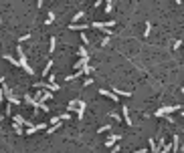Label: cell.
<instances>
[{"label":"cell","mask_w":184,"mask_h":153,"mask_svg":"<svg viewBox=\"0 0 184 153\" xmlns=\"http://www.w3.org/2000/svg\"><path fill=\"white\" fill-rule=\"evenodd\" d=\"M81 71H83V75H93V73H95V69H93L91 65H83Z\"/></svg>","instance_id":"15"},{"label":"cell","mask_w":184,"mask_h":153,"mask_svg":"<svg viewBox=\"0 0 184 153\" xmlns=\"http://www.w3.org/2000/svg\"><path fill=\"white\" fill-rule=\"evenodd\" d=\"M122 119H124V123H126V125H132V119H130V109H128L126 105L122 107Z\"/></svg>","instance_id":"10"},{"label":"cell","mask_w":184,"mask_h":153,"mask_svg":"<svg viewBox=\"0 0 184 153\" xmlns=\"http://www.w3.org/2000/svg\"><path fill=\"white\" fill-rule=\"evenodd\" d=\"M93 28H97V30H101V28H111V26H115V20H107V22H91Z\"/></svg>","instance_id":"4"},{"label":"cell","mask_w":184,"mask_h":153,"mask_svg":"<svg viewBox=\"0 0 184 153\" xmlns=\"http://www.w3.org/2000/svg\"><path fill=\"white\" fill-rule=\"evenodd\" d=\"M109 117H111L113 121H117V123H122V121H124V119H122V115L115 113V111H111V113H109Z\"/></svg>","instance_id":"20"},{"label":"cell","mask_w":184,"mask_h":153,"mask_svg":"<svg viewBox=\"0 0 184 153\" xmlns=\"http://www.w3.org/2000/svg\"><path fill=\"white\" fill-rule=\"evenodd\" d=\"M59 119H61V121H69V119H71V113H69V111H67V113L59 115Z\"/></svg>","instance_id":"27"},{"label":"cell","mask_w":184,"mask_h":153,"mask_svg":"<svg viewBox=\"0 0 184 153\" xmlns=\"http://www.w3.org/2000/svg\"><path fill=\"white\" fill-rule=\"evenodd\" d=\"M117 141H122V135H115V133H111V135H109V137H107L103 143H105V147L109 149V147H111L113 143H117Z\"/></svg>","instance_id":"7"},{"label":"cell","mask_w":184,"mask_h":153,"mask_svg":"<svg viewBox=\"0 0 184 153\" xmlns=\"http://www.w3.org/2000/svg\"><path fill=\"white\" fill-rule=\"evenodd\" d=\"M83 18H85V12H83V10H79V12L73 16V22H79V20H83Z\"/></svg>","instance_id":"18"},{"label":"cell","mask_w":184,"mask_h":153,"mask_svg":"<svg viewBox=\"0 0 184 153\" xmlns=\"http://www.w3.org/2000/svg\"><path fill=\"white\" fill-rule=\"evenodd\" d=\"M156 145H158V143H156L154 139H150V149H152V151H156Z\"/></svg>","instance_id":"32"},{"label":"cell","mask_w":184,"mask_h":153,"mask_svg":"<svg viewBox=\"0 0 184 153\" xmlns=\"http://www.w3.org/2000/svg\"><path fill=\"white\" fill-rule=\"evenodd\" d=\"M53 20H55V12H49V14H47V18H45V24L49 26V24H51Z\"/></svg>","instance_id":"21"},{"label":"cell","mask_w":184,"mask_h":153,"mask_svg":"<svg viewBox=\"0 0 184 153\" xmlns=\"http://www.w3.org/2000/svg\"><path fill=\"white\" fill-rule=\"evenodd\" d=\"M55 46H57V37H51V46H49V52H55Z\"/></svg>","instance_id":"22"},{"label":"cell","mask_w":184,"mask_h":153,"mask_svg":"<svg viewBox=\"0 0 184 153\" xmlns=\"http://www.w3.org/2000/svg\"><path fill=\"white\" fill-rule=\"evenodd\" d=\"M51 69H53V61H47L45 69H43V76H47L49 73H51Z\"/></svg>","instance_id":"17"},{"label":"cell","mask_w":184,"mask_h":153,"mask_svg":"<svg viewBox=\"0 0 184 153\" xmlns=\"http://www.w3.org/2000/svg\"><path fill=\"white\" fill-rule=\"evenodd\" d=\"M99 95H101V97H107L109 101H115V103L119 101V97H117V95H115L113 91H105V89H99Z\"/></svg>","instance_id":"6"},{"label":"cell","mask_w":184,"mask_h":153,"mask_svg":"<svg viewBox=\"0 0 184 153\" xmlns=\"http://www.w3.org/2000/svg\"><path fill=\"white\" fill-rule=\"evenodd\" d=\"M37 87H41V89H47V91H59V83H49V81H37L35 85H33V89H37Z\"/></svg>","instance_id":"3"},{"label":"cell","mask_w":184,"mask_h":153,"mask_svg":"<svg viewBox=\"0 0 184 153\" xmlns=\"http://www.w3.org/2000/svg\"><path fill=\"white\" fill-rule=\"evenodd\" d=\"M109 129H111V125H101V127L97 129V133H107Z\"/></svg>","instance_id":"25"},{"label":"cell","mask_w":184,"mask_h":153,"mask_svg":"<svg viewBox=\"0 0 184 153\" xmlns=\"http://www.w3.org/2000/svg\"><path fill=\"white\" fill-rule=\"evenodd\" d=\"M77 54H79V57H89V52H87V48H85V46H79Z\"/></svg>","instance_id":"23"},{"label":"cell","mask_w":184,"mask_h":153,"mask_svg":"<svg viewBox=\"0 0 184 153\" xmlns=\"http://www.w3.org/2000/svg\"><path fill=\"white\" fill-rule=\"evenodd\" d=\"M156 117H164V115H166V111H164V107H160V109H158V111H156Z\"/></svg>","instance_id":"29"},{"label":"cell","mask_w":184,"mask_h":153,"mask_svg":"<svg viewBox=\"0 0 184 153\" xmlns=\"http://www.w3.org/2000/svg\"><path fill=\"white\" fill-rule=\"evenodd\" d=\"M12 129H14V133H16V135H22V127H20L18 123H14V125H12Z\"/></svg>","instance_id":"26"},{"label":"cell","mask_w":184,"mask_h":153,"mask_svg":"<svg viewBox=\"0 0 184 153\" xmlns=\"http://www.w3.org/2000/svg\"><path fill=\"white\" fill-rule=\"evenodd\" d=\"M89 28V24H79V22H71L69 24V30H79V32H83V30H87Z\"/></svg>","instance_id":"8"},{"label":"cell","mask_w":184,"mask_h":153,"mask_svg":"<svg viewBox=\"0 0 184 153\" xmlns=\"http://www.w3.org/2000/svg\"><path fill=\"white\" fill-rule=\"evenodd\" d=\"M113 93H115L117 97H132V93H130V91H122V89H117V87L113 89Z\"/></svg>","instance_id":"12"},{"label":"cell","mask_w":184,"mask_h":153,"mask_svg":"<svg viewBox=\"0 0 184 153\" xmlns=\"http://www.w3.org/2000/svg\"><path fill=\"white\" fill-rule=\"evenodd\" d=\"M150 32H152V24H150V22H146V28H144V37L148 38V37H150Z\"/></svg>","instance_id":"24"},{"label":"cell","mask_w":184,"mask_h":153,"mask_svg":"<svg viewBox=\"0 0 184 153\" xmlns=\"http://www.w3.org/2000/svg\"><path fill=\"white\" fill-rule=\"evenodd\" d=\"M0 89H2V95L6 97V101H8L10 105H18V103H20V99L12 93V89H10L8 85H4V83H2V85H0Z\"/></svg>","instance_id":"2"},{"label":"cell","mask_w":184,"mask_h":153,"mask_svg":"<svg viewBox=\"0 0 184 153\" xmlns=\"http://www.w3.org/2000/svg\"><path fill=\"white\" fill-rule=\"evenodd\" d=\"M53 2H55V0H53Z\"/></svg>","instance_id":"40"},{"label":"cell","mask_w":184,"mask_h":153,"mask_svg":"<svg viewBox=\"0 0 184 153\" xmlns=\"http://www.w3.org/2000/svg\"><path fill=\"white\" fill-rule=\"evenodd\" d=\"M85 109H87V103L79 99V103H77V109H75V111H77V119H79V121L83 119V115H85Z\"/></svg>","instance_id":"5"},{"label":"cell","mask_w":184,"mask_h":153,"mask_svg":"<svg viewBox=\"0 0 184 153\" xmlns=\"http://www.w3.org/2000/svg\"><path fill=\"white\" fill-rule=\"evenodd\" d=\"M101 44H103V46H107V44H109V37H107V34H105L103 40H101Z\"/></svg>","instance_id":"33"},{"label":"cell","mask_w":184,"mask_h":153,"mask_svg":"<svg viewBox=\"0 0 184 153\" xmlns=\"http://www.w3.org/2000/svg\"><path fill=\"white\" fill-rule=\"evenodd\" d=\"M77 103H79V99H71V101H69V105H67V111H69V113H71V111H75V109H77Z\"/></svg>","instance_id":"13"},{"label":"cell","mask_w":184,"mask_h":153,"mask_svg":"<svg viewBox=\"0 0 184 153\" xmlns=\"http://www.w3.org/2000/svg\"><path fill=\"white\" fill-rule=\"evenodd\" d=\"M49 125H51V127H55V129H59V127H61V119H59V117H51Z\"/></svg>","instance_id":"14"},{"label":"cell","mask_w":184,"mask_h":153,"mask_svg":"<svg viewBox=\"0 0 184 153\" xmlns=\"http://www.w3.org/2000/svg\"><path fill=\"white\" fill-rule=\"evenodd\" d=\"M28 38H31V34H22V37L18 38V42H20V44H22V42H26V40H28Z\"/></svg>","instance_id":"30"},{"label":"cell","mask_w":184,"mask_h":153,"mask_svg":"<svg viewBox=\"0 0 184 153\" xmlns=\"http://www.w3.org/2000/svg\"><path fill=\"white\" fill-rule=\"evenodd\" d=\"M101 2H103V0H95V2H93V8H99V4H101Z\"/></svg>","instance_id":"35"},{"label":"cell","mask_w":184,"mask_h":153,"mask_svg":"<svg viewBox=\"0 0 184 153\" xmlns=\"http://www.w3.org/2000/svg\"><path fill=\"white\" fill-rule=\"evenodd\" d=\"M113 6H115L113 0H105V12H113Z\"/></svg>","instance_id":"16"},{"label":"cell","mask_w":184,"mask_h":153,"mask_svg":"<svg viewBox=\"0 0 184 153\" xmlns=\"http://www.w3.org/2000/svg\"><path fill=\"white\" fill-rule=\"evenodd\" d=\"M16 59H18V67L26 73V75H35V71H33V67L28 65V61H26V54H24V50H22V44L18 42V46H16Z\"/></svg>","instance_id":"1"},{"label":"cell","mask_w":184,"mask_h":153,"mask_svg":"<svg viewBox=\"0 0 184 153\" xmlns=\"http://www.w3.org/2000/svg\"><path fill=\"white\" fill-rule=\"evenodd\" d=\"M12 119H14V123H18V125H33V121H28V119H24L22 115H14Z\"/></svg>","instance_id":"11"},{"label":"cell","mask_w":184,"mask_h":153,"mask_svg":"<svg viewBox=\"0 0 184 153\" xmlns=\"http://www.w3.org/2000/svg\"><path fill=\"white\" fill-rule=\"evenodd\" d=\"M24 103H26V105H31V107L35 105V99H33V95H31V93H26V95H24Z\"/></svg>","instance_id":"19"},{"label":"cell","mask_w":184,"mask_h":153,"mask_svg":"<svg viewBox=\"0 0 184 153\" xmlns=\"http://www.w3.org/2000/svg\"><path fill=\"white\" fill-rule=\"evenodd\" d=\"M2 119H4V117H0V123H2Z\"/></svg>","instance_id":"39"},{"label":"cell","mask_w":184,"mask_h":153,"mask_svg":"<svg viewBox=\"0 0 184 153\" xmlns=\"http://www.w3.org/2000/svg\"><path fill=\"white\" fill-rule=\"evenodd\" d=\"M43 2L45 0H37V8H43Z\"/></svg>","instance_id":"36"},{"label":"cell","mask_w":184,"mask_h":153,"mask_svg":"<svg viewBox=\"0 0 184 153\" xmlns=\"http://www.w3.org/2000/svg\"><path fill=\"white\" fill-rule=\"evenodd\" d=\"M81 42H83V44H87V34H85V32L81 34Z\"/></svg>","instance_id":"34"},{"label":"cell","mask_w":184,"mask_h":153,"mask_svg":"<svg viewBox=\"0 0 184 153\" xmlns=\"http://www.w3.org/2000/svg\"><path fill=\"white\" fill-rule=\"evenodd\" d=\"M87 76V75H85ZM89 85H93V76H87L85 81H83V87H89Z\"/></svg>","instance_id":"28"},{"label":"cell","mask_w":184,"mask_h":153,"mask_svg":"<svg viewBox=\"0 0 184 153\" xmlns=\"http://www.w3.org/2000/svg\"><path fill=\"white\" fill-rule=\"evenodd\" d=\"M0 24H2V12H0Z\"/></svg>","instance_id":"38"},{"label":"cell","mask_w":184,"mask_h":153,"mask_svg":"<svg viewBox=\"0 0 184 153\" xmlns=\"http://www.w3.org/2000/svg\"><path fill=\"white\" fill-rule=\"evenodd\" d=\"M172 46H174V50H178V48H180V46H182V40H176V42H174V44H172Z\"/></svg>","instance_id":"31"},{"label":"cell","mask_w":184,"mask_h":153,"mask_svg":"<svg viewBox=\"0 0 184 153\" xmlns=\"http://www.w3.org/2000/svg\"><path fill=\"white\" fill-rule=\"evenodd\" d=\"M174 2H176V4H182V0H174Z\"/></svg>","instance_id":"37"},{"label":"cell","mask_w":184,"mask_h":153,"mask_svg":"<svg viewBox=\"0 0 184 153\" xmlns=\"http://www.w3.org/2000/svg\"><path fill=\"white\" fill-rule=\"evenodd\" d=\"M170 147H172V151H182V147H180V137H178V135H172Z\"/></svg>","instance_id":"9"}]
</instances>
